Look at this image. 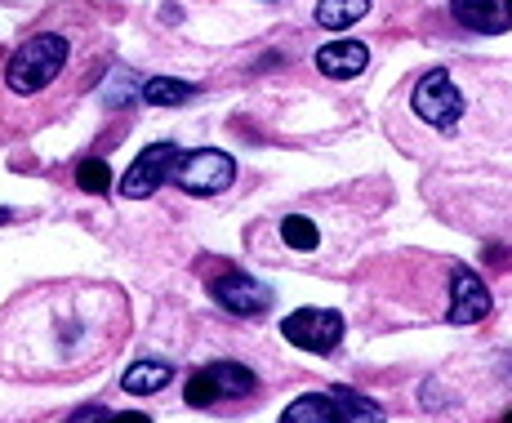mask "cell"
Returning <instances> with one entry per match:
<instances>
[{"label":"cell","mask_w":512,"mask_h":423,"mask_svg":"<svg viewBox=\"0 0 512 423\" xmlns=\"http://www.w3.org/2000/svg\"><path fill=\"white\" fill-rule=\"evenodd\" d=\"M219 401V388H214V379H210V370H196L192 379H187V406H214Z\"/></svg>","instance_id":"cell-18"},{"label":"cell","mask_w":512,"mask_h":423,"mask_svg":"<svg viewBox=\"0 0 512 423\" xmlns=\"http://www.w3.org/2000/svg\"><path fill=\"white\" fill-rule=\"evenodd\" d=\"M281 236H285V245H290V250H317V245H321L317 223L303 219V214H290V219L281 223Z\"/></svg>","instance_id":"cell-16"},{"label":"cell","mask_w":512,"mask_h":423,"mask_svg":"<svg viewBox=\"0 0 512 423\" xmlns=\"http://www.w3.org/2000/svg\"><path fill=\"white\" fill-rule=\"evenodd\" d=\"M334 410H339V423H383V410L374 406L370 397L352 392V388L334 392Z\"/></svg>","instance_id":"cell-14"},{"label":"cell","mask_w":512,"mask_h":423,"mask_svg":"<svg viewBox=\"0 0 512 423\" xmlns=\"http://www.w3.org/2000/svg\"><path fill=\"white\" fill-rule=\"evenodd\" d=\"M370 14V0H317V23L330 27V32H343L357 18Z\"/></svg>","instance_id":"cell-13"},{"label":"cell","mask_w":512,"mask_h":423,"mask_svg":"<svg viewBox=\"0 0 512 423\" xmlns=\"http://www.w3.org/2000/svg\"><path fill=\"white\" fill-rule=\"evenodd\" d=\"M504 423H512V410H508V415H504Z\"/></svg>","instance_id":"cell-20"},{"label":"cell","mask_w":512,"mask_h":423,"mask_svg":"<svg viewBox=\"0 0 512 423\" xmlns=\"http://www.w3.org/2000/svg\"><path fill=\"white\" fill-rule=\"evenodd\" d=\"M174 165H179V147H174V143H152V147H143V152L134 156V165L125 170L121 196H130V201H143V196H152L165 179H170Z\"/></svg>","instance_id":"cell-5"},{"label":"cell","mask_w":512,"mask_h":423,"mask_svg":"<svg viewBox=\"0 0 512 423\" xmlns=\"http://www.w3.org/2000/svg\"><path fill=\"white\" fill-rule=\"evenodd\" d=\"M112 423H152V419H147V415H134V410H130V415H112Z\"/></svg>","instance_id":"cell-19"},{"label":"cell","mask_w":512,"mask_h":423,"mask_svg":"<svg viewBox=\"0 0 512 423\" xmlns=\"http://www.w3.org/2000/svg\"><path fill=\"white\" fill-rule=\"evenodd\" d=\"M450 9H455V23L481 36H499L512 27V0H450Z\"/></svg>","instance_id":"cell-8"},{"label":"cell","mask_w":512,"mask_h":423,"mask_svg":"<svg viewBox=\"0 0 512 423\" xmlns=\"http://www.w3.org/2000/svg\"><path fill=\"white\" fill-rule=\"evenodd\" d=\"M205 370H210L219 397H250V392L259 388V379H254L245 366H236V361H214V366H205Z\"/></svg>","instance_id":"cell-11"},{"label":"cell","mask_w":512,"mask_h":423,"mask_svg":"<svg viewBox=\"0 0 512 423\" xmlns=\"http://www.w3.org/2000/svg\"><path fill=\"white\" fill-rule=\"evenodd\" d=\"M366 63H370V49L361 41H330L317 49V72L334 76V81H348V76L366 72Z\"/></svg>","instance_id":"cell-9"},{"label":"cell","mask_w":512,"mask_h":423,"mask_svg":"<svg viewBox=\"0 0 512 423\" xmlns=\"http://www.w3.org/2000/svg\"><path fill=\"white\" fill-rule=\"evenodd\" d=\"M281 334L303 352H334L343 339V317L334 308H299L281 321Z\"/></svg>","instance_id":"cell-4"},{"label":"cell","mask_w":512,"mask_h":423,"mask_svg":"<svg viewBox=\"0 0 512 423\" xmlns=\"http://www.w3.org/2000/svg\"><path fill=\"white\" fill-rule=\"evenodd\" d=\"M490 312V290L481 285V277L472 268L459 263L455 277H450V317L455 326H472V321H481Z\"/></svg>","instance_id":"cell-7"},{"label":"cell","mask_w":512,"mask_h":423,"mask_svg":"<svg viewBox=\"0 0 512 423\" xmlns=\"http://www.w3.org/2000/svg\"><path fill=\"white\" fill-rule=\"evenodd\" d=\"M232 179H236V161L219 147H201V152L179 156V170H174V183L192 196H214L232 188Z\"/></svg>","instance_id":"cell-2"},{"label":"cell","mask_w":512,"mask_h":423,"mask_svg":"<svg viewBox=\"0 0 512 423\" xmlns=\"http://www.w3.org/2000/svg\"><path fill=\"white\" fill-rule=\"evenodd\" d=\"M281 423H339V410H334V397H321V392H312V397H299L285 406Z\"/></svg>","instance_id":"cell-12"},{"label":"cell","mask_w":512,"mask_h":423,"mask_svg":"<svg viewBox=\"0 0 512 423\" xmlns=\"http://www.w3.org/2000/svg\"><path fill=\"white\" fill-rule=\"evenodd\" d=\"M76 183H81V192H98V196H103L107 188H112V170H107V161H81Z\"/></svg>","instance_id":"cell-17"},{"label":"cell","mask_w":512,"mask_h":423,"mask_svg":"<svg viewBox=\"0 0 512 423\" xmlns=\"http://www.w3.org/2000/svg\"><path fill=\"white\" fill-rule=\"evenodd\" d=\"M174 379V366L170 361H134L130 370H125V379H121V388L125 392H161L165 383Z\"/></svg>","instance_id":"cell-10"},{"label":"cell","mask_w":512,"mask_h":423,"mask_svg":"<svg viewBox=\"0 0 512 423\" xmlns=\"http://www.w3.org/2000/svg\"><path fill=\"white\" fill-rule=\"evenodd\" d=\"M63 67H67V41L58 32H41V36H27L14 49V58L5 67V81L14 94H41Z\"/></svg>","instance_id":"cell-1"},{"label":"cell","mask_w":512,"mask_h":423,"mask_svg":"<svg viewBox=\"0 0 512 423\" xmlns=\"http://www.w3.org/2000/svg\"><path fill=\"white\" fill-rule=\"evenodd\" d=\"M410 103H415L419 121H428L432 130H455L459 116H464V94H459V85L450 81V72H441V67L415 85Z\"/></svg>","instance_id":"cell-3"},{"label":"cell","mask_w":512,"mask_h":423,"mask_svg":"<svg viewBox=\"0 0 512 423\" xmlns=\"http://www.w3.org/2000/svg\"><path fill=\"white\" fill-rule=\"evenodd\" d=\"M192 94H196V85H187V81H170V76H152V81L143 85V103H152V107L187 103Z\"/></svg>","instance_id":"cell-15"},{"label":"cell","mask_w":512,"mask_h":423,"mask_svg":"<svg viewBox=\"0 0 512 423\" xmlns=\"http://www.w3.org/2000/svg\"><path fill=\"white\" fill-rule=\"evenodd\" d=\"M210 294L228 312H236V317H259V312L272 308V290H268V285H259L254 277H236V272H228V277L214 281Z\"/></svg>","instance_id":"cell-6"}]
</instances>
